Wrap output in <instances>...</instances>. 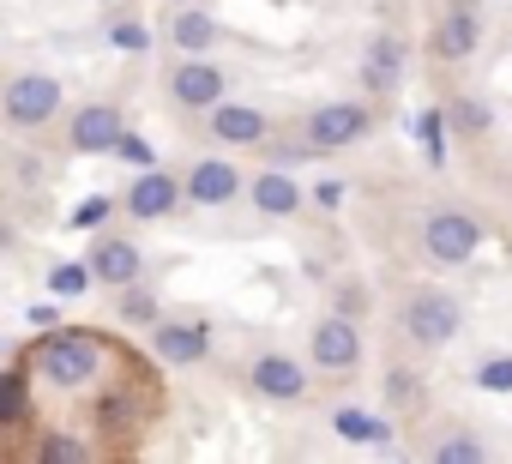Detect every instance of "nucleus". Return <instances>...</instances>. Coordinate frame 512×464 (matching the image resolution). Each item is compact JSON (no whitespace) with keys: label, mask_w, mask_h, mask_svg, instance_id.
<instances>
[{"label":"nucleus","mask_w":512,"mask_h":464,"mask_svg":"<svg viewBox=\"0 0 512 464\" xmlns=\"http://www.w3.org/2000/svg\"><path fill=\"white\" fill-rule=\"evenodd\" d=\"M398 326H404V338H410V344L440 350V344H452V338L464 332V308H458L446 290H416V296L404 302Z\"/></svg>","instance_id":"1"},{"label":"nucleus","mask_w":512,"mask_h":464,"mask_svg":"<svg viewBox=\"0 0 512 464\" xmlns=\"http://www.w3.org/2000/svg\"><path fill=\"white\" fill-rule=\"evenodd\" d=\"M37 368H43V380H55V386H85V380H97V368H103V344H97L91 332H55V338H43Z\"/></svg>","instance_id":"2"},{"label":"nucleus","mask_w":512,"mask_h":464,"mask_svg":"<svg viewBox=\"0 0 512 464\" xmlns=\"http://www.w3.org/2000/svg\"><path fill=\"white\" fill-rule=\"evenodd\" d=\"M476 248H482V223L470 211H434L422 223V254L434 266H464Z\"/></svg>","instance_id":"3"},{"label":"nucleus","mask_w":512,"mask_h":464,"mask_svg":"<svg viewBox=\"0 0 512 464\" xmlns=\"http://www.w3.org/2000/svg\"><path fill=\"white\" fill-rule=\"evenodd\" d=\"M55 109H61V85L49 73H19V79H7V91H0V115L13 127H25V133L43 127Z\"/></svg>","instance_id":"4"},{"label":"nucleus","mask_w":512,"mask_h":464,"mask_svg":"<svg viewBox=\"0 0 512 464\" xmlns=\"http://www.w3.org/2000/svg\"><path fill=\"white\" fill-rule=\"evenodd\" d=\"M368 127H374V109L368 103H320L308 115V145L314 151H344V145L368 139Z\"/></svg>","instance_id":"5"},{"label":"nucleus","mask_w":512,"mask_h":464,"mask_svg":"<svg viewBox=\"0 0 512 464\" xmlns=\"http://www.w3.org/2000/svg\"><path fill=\"white\" fill-rule=\"evenodd\" d=\"M308 356H314L320 368H332V374H350V368L362 362V332H356V320H350V314H326V320L308 332Z\"/></svg>","instance_id":"6"},{"label":"nucleus","mask_w":512,"mask_h":464,"mask_svg":"<svg viewBox=\"0 0 512 464\" xmlns=\"http://www.w3.org/2000/svg\"><path fill=\"white\" fill-rule=\"evenodd\" d=\"M247 380H253V392H260V398H272V404H296V398L308 392V368H302L296 356H284V350L253 356Z\"/></svg>","instance_id":"7"},{"label":"nucleus","mask_w":512,"mask_h":464,"mask_svg":"<svg viewBox=\"0 0 512 464\" xmlns=\"http://www.w3.org/2000/svg\"><path fill=\"white\" fill-rule=\"evenodd\" d=\"M151 350H157V362H169V368H193V362H205V350H211V326H205V320H157V326H151Z\"/></svg>","instance_id":"8"},{"label":"nucleus","mask_w":512,"mask_h":464,"mask_svg":"<svg viewBox=\"0 0 512 464\" xmlns=\"http://www.w3.org/2000/svg\"><path fill=\"white\" fill-rule=\"evenodd\" d=\"M121 133H127V127H121V109H115V103H85V109L67 121V145H73L79 157H103V151H115Z\"/></svg>","instance_id":"9"},{"label":"nucleus","mask_w":512,"mask_h":464,"mask_svg":"<svg viewBox=\"0 0 512 464\" xmlns=\"http://www.w3.org/2000/svg\"><path fill=\"white\" fill-rule=\"evenodd\" d=\"M169 97L181 109H211L223 103V67H211L205 55H187L181 67H169Z\"/></svg>","instance_id":"10"},{"label":"nucleus","mask_w":512,"mask_h":464,"mask_svg":"<svg viewBox=\"0 0 512 464\" xmlns=\"http://www.w3.org/2000/svg\"><path fill=\"white\" fill-rule=\"evenodd\" d=\"M181 193H187L193 205H205V211H217V205H229V199L241 193V169H235V163H223V157H199V163L187 169V181H181Z\"/></svg>","instance_id":"11"},{"label":"nucleus","mask_w":512,"mask_h":464,"mask_svg":"<svg viewBox=\"0 0 512 464\" xmlns=\"http://www.w3.org/2000/svg\"><path fill=\"white\" fill-rule=\"evenodd\" d=\"M181 199H187V193H181V181H175V175H163V169L151 163V169H139V181L127 187V217L157 223V217H169Z\"/></svg>","instance_id":"12"},{"label":"nucleus","mask_w":512,"mask_h":464,"mask_svg":"<svg viewBox=\"0 0 512 464\" xmlns=\"http://www.w3.org/2000/svg\"><path fill=\"white\" fill-rule=\"evenodd\" d=\"M398 79H404V43L392 31L368 37V49H362V85L374 97H386V91H398Z\"/></svg>","instance_id":"13"},{"label":"nucleus","mask_w":512,"mask_h":464,"mask_svg":"<svg viewBox=\"0 0 512 464\" xmlns=\"http://www.w3.org/2000/svg\"><path fill=\"white\" fill-rule=\"evenodd\" d=\"M169 43L181 55H211L223 43V25L211 13H199V0H193V7H169Z\"/></svg>","instance_id":"14"},{"label":"nucleus","mask_w":512,"mask_h":464,"mask_svg":"<svg viewBox=\"0 0 512 464\" xmlns=\"http://www.w3.org/2000/svg\"><path fill=\"white\" fill-rule=\"evenodd\" d=\"M205 115H211V139H223V145H266V133H272L266 115L247 103H211Z\"/></svg>","instance_id":"15"},{"label":"nucleus","mask_w":512,"mask_h":464,"mask_svg":"<svg viewBox=\"0 0 512 464\" xmlns=\"http://www.w3.org/2000/svg\"><path fill=\"white\" fill-rule=\"evenodd\" d=\"M476 43H482V25H476V13L452 7V13L434 25V37H428V55H434V61H470V55H476Z\"/></svg>","instance_id":"16"},{"label":"nucleus","mask_w":512,"mask_h":464,"mask_svg":"<svg viewBox=\"0 0 512 464\" xmlns=\"http://www.w3.org/2000/svg\"><path fill=\"white\" fill-rule=\"evenodd\" d=\"M91 272H97V284H133L139 272H145V254L127 242V236H97V248H91Z\"/></svg>","instance_id":"17"},{"label":"nucleus","mask_w":512,"mask_h":464,"mask_svg":"<svg viewBox=\"0 0 512 464\" xmlns=\"http://www.w3.org/2000/svg\"><path fill=\"white\" fill-rule=\"evenodd\" d=\"M247 193H253V211H260V217H290L302 205V187L290 181V169H260Z\"/></svg>","instance_id":"18"},{"label":"nucleus","mask_w":512,"mask_h":464,"mask_svg":"<svg viewBox=\"0 0 512 464\" xmlns=\"http://www.w3.org/2000/svg\"><path fill=\"white\" fill-rule=\"evenodd\" d=\"M332 428H338V440H350V446H386V440H392V422L374 416V410H338Z\"/></svg>","instance_id":"19"},{"label":"nucleus","mask_w":512,"mask_h":464,"mask_svg":"<svg viewBox=\"0 0 512 464\" xmlns=\"http://www.w3.org/2000/svg\"><path fill=\"white\" fill-rule=\"evenodd\" d=\"M115 314L127 320V326H157L163 314H157V296L133 278V284H121V296H115Z\"/></svg>","instance_id":"20"},{"label":"nucleus","mask_w":512,"mask_h":464,"mask_svg":"<svg viewBox=\"0 0 512 464\" xmlns=\"http://www.w3.org/2000/svg\"><path fill=\"white\" fill-rule=\"evenodd\" d=\"M97 284V272H91V260H61L55 272H49V290L61 296V302H73V296H85Z\"/></svg>","instance_id":"21"},{"label":"nucleus","mask_w":512,"mask_h":464,"mask_svg":"<svg viewBox=\"0 0 512 464\" xmlns=\"http://www.w3.org/2000/svg\"><path fill=\"white\" fill-rule=\"evenodd\" d=\"M434 458H440V464H476V458H488V446H482L476 434H446V440L434 446Z\"/></svg>","instance_id":"22"},{"label":"nucleus","mask_w":512,"mask_h":464,"mask_svg":"<svg viewBox=\"0 0 512 464\" xmlns=\"http://www.w3.org/2000/svg\"><path fill=\"white\" fill-rule=\"evenodd\" d=\"M109 49H121V55H145V49H151V31H145L139 19H115V25H109Z\"/></svg>","instance_id":"23"},{"label":"nucleus","mask_w":512,"mask_h":464,"mask_svg":"<svg viewBox=\"0 0 512 464\" xmlns=\"http://www.w3.org/2000/svg\"><path fill=\"white\" fill-rule=\"evenodd\" d=\"M386 398H392L398 410H410V404H422V380H416L410 368H392V374H386Z\"/></svg>","instance_id":"24"},{"label":"nucleus","mask_w":512,"mask_h":464,"mask_svg":"<svg viewBox=\"0 0 512 464\" xmlns=\"http://www.w3.org/2000/svg\"><path fill=\"white\" fill-rule=\"evenodd\" d=\"M25 416V374H0V422Z\"/></svg>","instance_id":"25"},{"label":"nucleus","mask_w":512,"mask_h":464,"mask_svg":"<svg viewBox=\"0 0 512 464\" xmlns=\"http://www.w3.org/2000/svg\"><path fill=\"white\" fill-rule=\"evenodd\" d=\"M476 386H482V392H512V356H488V362L476 368Z\"/></svg>","instance_id":"26"},{"label":"nucleus","mask_w":512,"mask_h":464,"mask_svg":"<svg viewBox=\"0 0 512 464\" xmlns=\"http://www.w3.org/2000/svg\"><path fill=\"white\" fill-rule=\"evenodd\" d=\"M440 133H446V115H440V109H428V115H422V145H428V157H434V163L446 157V139H440Z\"/></svg>","instance_id":"27"},{"label":"nucleus","mask_w":512,"mask_h":464,"mask_svg":"<svg viewBox=\"0 0 512 464\" xmlns=\"http://www.w3.org/2000/svg\"><path fill=\"white\" fill-rule=\"evenodd\" d=\"M115 157L133 163V169H151V145H145L139 133H121V139H115Z\"/></svg>","instance_id":"28"},{"label":"nucleus","mask_w":512,"mask_h":464,"mask_svg":"<svg viewBox=\"0 0 512 464\" xmlns=\"http://www.w3.org/2000/svg\"><path fill=\"white\" fill-rule=\"evenodd\" d=\"M452 121H458L464 133H488V109H482V103H464V97L452 103Z\"/></svg>","instance_id":"29"},{"label":"nucleus","mask_w":512,"mask_h":464,"mask_svg":"<svg viewBox=\"0 0 512 464\" xmlns=\"http://www.w3.org/2000/svg\"><path fill=\"white\" fill-rule=\"evenodd\" d=\"M43 458H49V464H79L85 446H79V440H43Z\"/></svg>","instance_id":"30"},{"label":"nucleus","mask_w":512,"mask_h":464,"mask_svg":"<svg viewBox=\"0 0 512 464\" xmlns=\"http://www.w3.org/2000/svg\"><path fill=\"white\" fill-rule=\"evenodd\" d=\"M103 217H109V205H103V199H85V205L73 211V229H97Z\"/></svg>","instance_id":"31"},{"label":"nucleus","mask_w":512,"mask_h":464,"mask_svg":"<svg viewBox=\"0 0 512 464\" xmlns=\"http://www.w3.org/2000/svg\"><path fill=\"white\" fill-rule=\"evenodd\" d=\"M362 308H368V296H362V290H338V314H350V320H356Z\"/></svg>","instance_id":"32"},{"label":"nucleus","mask_w":512,"mask_h":464,"mask_svg":"<svg viewBox=\"0 0 512 464\" xmlns=\"http://www.w3.org/2000/svg\"><path fill=\"white\" fill-rule=\"evenodd\" d=\"M314 199H320V205H338V199H344V181H320Z\"/></svg>","instance_id":"33"},{"label":"nucleus","mask_w":512,"mask_h":464,"mask_svg":"<svg viewBox=\"0 0 512 464\" xmlns=\"http://www.w3.org/2000/svg\"><path fill=\"white\" fill-rule=\"evenodd\" d=\"M169 7H193V0H169Z\"/></svg>","instance_id":"34"},{"label":"nucleus","mask_w":512,"mask_h":464,"mask_svg":"<svg viewBox=\"0 0 512 464\" xmlns=\"http://www.w3.org/2000/svg\"><path fill=\"white\" fill-rule=\"evenodd\" d=\"M97 7H115V0H97Z\"/></svg>","instance_id":"35"}]
</instances>
